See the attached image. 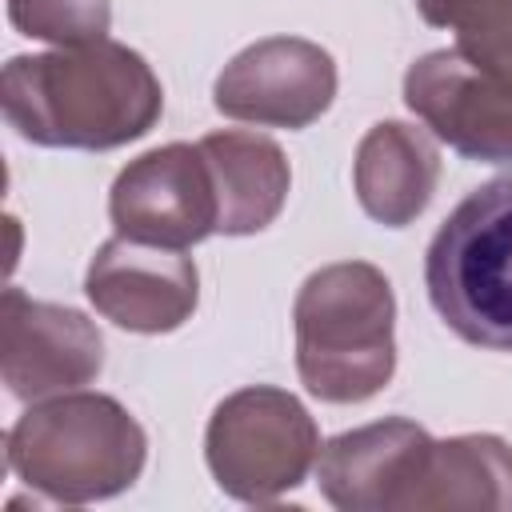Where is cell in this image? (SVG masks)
<instances>
[{"mask_svg": "<svg viewBox=\"0 0 512 512\" xmlns=\"http://www.w3.org/2000/svg\"><path fill=\"white\" fill-rule=\"evenodd\" d=\"M92 304L132 332H168L196 308V264L176 248L108 240L88 268Z\"/></svg>", "mask_w": 512, "mask_h": 512, "instance_id": "obj_9", "label": "cell"}, {"mask_svg": "<svg viewBox=\"0 0 512 512\" xmlns=\"http://www.w3.org/2000/svg\"><path fill=\"white\" fill-rule=\"evenodd\" d=\"M416 4H420V16L440 28V16H444V4H448V0H416Z\"/></svg>", "mask_w": 512, "mask_h": 512, "instance_id": "obj_15", "label": "cell"}, {"mask_svg": "<svg viewBox=\"0 0 512 512\" xmlns=\"http://www.w3.org/2000/svg\"><path fill=\"white\" fill-rule=\"evenodd\" d=\"M404 100L456 152L512 164V76L464 60L456 48L432 52L404 76Z\"/></svg>", "mask_w": 512, "mask_h": 512, "instance_id": "obj_7", "label": "cell"}, {"mask_svg": "<svg viewBox=\"0 0 512 512\" xmlns=\"http://www.w3.org/2000/svg\"><path fill=\"white\" fill-rule=\"evenodd\" d=\"M200 152L208 156L220 196L216 232L244 236L268 228L288 196V164L280 148L252 132H212L200 140Z\"/></svg>", "mask_w": 512, "mask_h": 512, "instance_id": "obj_12", "label": "cell"}, {"mask_svg": "<svg viewBox=\"0 0 512 512\" xmlns=\"http://www.w3.org/2000/svg\"><path fill=\"white\" fill-rule=\"evenodd\" d=\"M100 360V336L80 312L36 304L20 288L4 292V384L12 396L80 388L100 372Z\"/></svg>", "mask_w": 512, "mask_h": 512, "instance_id": "obj_10", "label": "cell"}, {"mask_svg": "<svg viewBox=\"0 0 512 512\" xmlns=\"http://www.w3.org/2000/svg\"><path fill=\"white\" fill-rule=\"evenodd\" d=\"M436 316L468 344L512 352V180L468 192L424 260Z\"/></svg>", "mask_w": 512, "mask_h": 512, "instance_id": "obj_3", "label": "cell"}, {"mask_svg": "<svg viewBox=\"0 0 512 512\" xmlns=\"http://www.w3.org/2000/svg\"><path fill=\"white\" fill-rule=\"evenodd\" d=\"M392 288L372 264H332L296 300V364L320 400H368L392 376Z\"/></svg>", "mask_w": 512, "mask_h": 512, "instance_id": "obj_2", "label": "cell"}, {"mask_svg": "<svg viewBox=\"0 0 512 512\" xmlns=\"http://www.w3.org/2000/svg\"><path fill=\"white\" fill-rule=\"evenodd\" d=\"M336 92L332 56L308 40H260L244 48L216 80V108L232 120L304 128Z\"/></svg>", "mask_w": 512, "mask_h": 512, "instance_id": "obj_8", "label": "cell"}, {"mask_svg": "<svg viewBox=\"0 0 512 512\" xmlns=\"http://www.w3.org/2000/svg\"><path fill=\"white\" fill-rule=\"evenodd\" d=\"M316 448L308 412L276 388H244L228 396L208 424V464L216 484L252 504L296 488Z\"/></svg>", "mask_w": 512, "mask_h": 512, "instance_id": "obj_5", "label": "cell"}, {"mask_svg": "<svg viewBox=\"0 0 512 512\" xmlns=\"http://www.w3.org/2000/svg\"><path fill=\"white\" fill-rule=\"evenodd\" d=\"M164 96L124 44L88 40L48 56H16L4 68L8 124L48 148H116L152 128Z\"/></svg>", "mask_w": 512, "mask_h": 512, "instance_id": "obj_1", "label": "cell"}, {"mask_svg": "<svg viewBox=\"0 0 512 512\" xmlns=\"http://www.w3.org/2000/svg\"><path fill=\"white\" fill-rule=\"evenodd\" d=\"M8 16L24 36L56 44H88L108 32V0H8Z\"/></svg>", "mask_w": 512, "mask_h": 512, "instance_id": "obj_14", "label": "cell"}, {"mask_svg": "<svg viewBox=\"0 0 512 512\" xmlns=\"http://www.w3.org/2000/svg\"><path fill=\"white\" fill-rule=\"evenodd\" d=\"M444 24L456 28V52L464 60L512 76V0H448Z\"/></svg>", "mask_w": 512, "mask_h": 512, "instance_id": "obj_13", "label": "cell"}, {"mask_svg": "<svg viewBox=\"0 0 512 512\" xmlns=\"http://www.w3.org/2000/svg\"><path fill=\"white\" fill-rule=\"evenodd\" d=\"M108 208L124 240L176 252L220 224V196L200 144H168L128 164L112 184Z\"/></svg>", "mask_w": 512, "mask_h": 512, "instance_id": "obj_6", "label": "cell"}, {"mask_svg": "<svg viewBox=\"0 0 512 512\" xmlns=\"http://www.w3.org/2000/svg\"><path fill=\"white\" fill-rule=\"evenodd\" d=\"M436 184V148L408 124H376L356 152V196L364 212L388 228H404L424 212Z\"/></svg>", "mask_w": 512, "mask_h": 512, "instance_id": "obj_11", "label": "cell"}, {"mask_svg": "<svg viewBox=\"0 0 512 512\" xmlns=\"http://www.w3.org/2000/svg\"><path fill=\"white\" fill-rule=\"evenodd\" d=\"M8 464L56 500H100L140 476L144 432L108 396H64L20 416Z\"/></svg>", "mask_w": 512, "mask_h": 512, "instance_id": "obj_4", "label": "cell"}]
</instances>
